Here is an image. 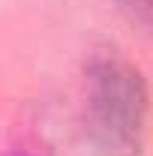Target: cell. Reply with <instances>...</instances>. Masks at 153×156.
<instances>
[{
    "label": "cell",
    "mask_w": 153,
    "mask_h": 156,
    "mask_svg": "<svg viewBox=\"0 0 153 156\" xmlns=\"http://www.w3.org/2000/svg\"><path fill=\"white\" fill-rule=\"evenodd\" d=\"M87 108L93 138L108 156H132L147 111L144 81L123 57L99 54L87 69Z\"/></svg>",
    "instance_id": "obj_1"
},
{
    "label": "cell",
    "mask_w": 153,
    "mask_h": 156,
    "mask_svg": "<svg viewBox=\"0 0 153 156\" xmlns=\"http://www.w3.org/2000/svg\"><path fill=\"white\" fill-rule=\"evenodd\" d=\"M126 9H132V15H138L141 21H153V0H123Z\"/></svg>",
    "instance_id": "obj_2"
}]
</instances>
